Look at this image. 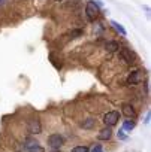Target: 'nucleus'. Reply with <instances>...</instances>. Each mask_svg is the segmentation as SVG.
<instances>
[{
  "label": "nucleus",
  "mask_w": 151,
  "mask_h": 152,
  "mask_svg": "<svg viewBox=\"0 0 151 152\" xmlns=\"http://www.w3.org/2000/svg\"><path fill=\"white\" fill-rule=\"evenodd\" d=\"M100 14V9H99V5L96 2H87V6H85V15H87V20L88 21H94Z\"/></svg>",
  "instance_id": "nucleus-1"
},
{
  "label": "nucleus",
  "mask_w": 151,
  "mask_h": 152,
  "mask_svg": "<svg viewBox=\"0 0 151 152\" xmlns=\"http://www.w3.org/2000/svg\"><path fill=\"white\" fill-rule=\"evenodd\" d=\"M118 57H120V60H123V61L127 63V64H133L135 60H136V55H135V54L132 52V49H129V48H121Z\"/></svg>",
  "instance_id": "nucleus-2"
},
{
  "label": "nucleus",
  "mask_w": 151,
  "mask_h": 152,
  "mask_svg": "<svg viewBox=\"0 0 151 152\" xmlns=\"http://www.w3.org/2000/svg\"><path fill=\"white\" fill-rule=\"evenodd\" d=\"M24 152H45V149L33 139H27L24 142Z\"/></svg>",
  "instance_id": "nucleus-3"
},
{
  "label": "nucleus",
  "mask_w": 151,
  "mask_h": 152,
  "mask_svg": "<svg viewBox=\"0 0 151 152\" xmlns=\"http://www.w3.org/2000/svg\"><path fill=\"white\" fill-rule=\"evenodd\" d=\"M118 121H120V113H118L117 110L108 112V113L103 116V122H105L106 127H114Z\"/></svg>",
  "instance_id": "nucleus-4"
},
{
  "label": "nucleus",
  "mask_w": 151,
  "mask_h": 152,
  "mask_svg": "<svg viewBox=\"0 0 151 152\" xmlns=\"http://www.w3.org/2000/svg\"><path fill=\"white\" fill-rule=\"evenodd\" d=\"M64 143V139L60 136V134H51L48 137V145L52 148V149H60Z\"/></svg>",
  "instance_id": "nucleus-5"
},
{
  "label": "nucleus",
  "mask_w": 151,
  "mask_h": 152,
  "mask_svg": "<svg viewBox=\"0 0 151 152\" xmlns=\"http://www.w3.org/2000/svg\"><path fill=\"white\" fill-rule=\"evenodd\" d=\"M29 131H30L32 134H39V133L42 131V127H41V122H39L38 118L29 121Z\"/></svg>",
  "instance_id": "nucleus-6"
},
{
  "label": "nucleus",
  "mask_w": 151,
  "mask_h": 152,
  "mask_svg": "<svg viewBox=\"0 0 151 152\" xmlns=\"http://www.w3.org/2000/svg\"><path fill=\"white\" fill-rule=\"evenodd\" d=\"M141 81V72L139 70H135L129 75V78H127V84L129 85H136L138 82Z\"/></svg>",
  "instance_id": "nucleus-7"
},
{
  "label": "nucleus",
  "mask_w": 151,
  "mask_h": 152,
  "mask_svg": "<svg viewBox=\"0 0 151 152\" xmlns=\"http://www.w3.org/2000/svg\"><path fill=\"white\" fill-rule=\"evenodd\" d=\"M111 136H112V130H111V127H105V128H102V130L99 131L97 139H99V140H109Z\"/></svg>",
  "instance_id": "nucleus-8"
},
{
  "label": "nucleus",
  "mask_w": 151,
  "mask_h": 152,
  "mask_svg": "<svg viewBox=\"0 0 151 152\" xmlns=\"http://www.w3.org/2000/svg\"><path fill=\"white\" fill-rule=\"evenodd\" d=\"M123 115H126L127 118H133L135 115H136V112H135V109H133V106L132 104H123Z\"/></svg>",
  "instance_id": "nucleus-9"
},
{
  "label": "nucleus",
  "mask_w": 151,
  "mask_h": 152,
  "mask_svg": "<svg viewBox=\"0 0 151 152\" xmlns=\"http://www.w3.org/2000/svg\"><path fill=\"white\" fill-rule=\"evenodd\" d=\"M105 49H106L108 52H115V51L120 49V45H118L117 42H114V40H109V42H106Z\"/></svg>",
  "instance_id": "nucleus-10"
},
{
  "label": "nucleus",
  "mask_w": 151,
  "mask_h": 152,
  "mask_svg": "<svg viewBox=\"0 0 151 152\" xmlns=\"http://www.w3.org/2000/svg\"><path fill=\"white\" fill-rule=\"evenodd\" d=\"M111 24H112V26L115 27V30H117V31H118V33H120L121 36H126V34H127L126 28H124V27H123V26H121L120 23H117V21H111Z\"/></svg>",
  "instance_id": "nucleus-11"
},
{
  "label": "nucleus",
  "mask_w": 151,
  "mask_h": 152,
  "mask_svg": "<svg viewBox=\"0 0 151 152\" xmlns=\"http://www.w3.org/2000/svg\"><path fill=\"white\" fill-rule=\"evenodd\" d=\"M135 121H130V119H127V121H124V124H123V130H127V131H132L133 128H135Z\"/></svg>",
  "instance_id": "nucleus-12"
},
{
  "label": "nucleus",
  "mask_w": 151,
  "mask_h": 152,
  "mask_svg": "<svg viewBox=\"0 0 151 152\" xmlns=\"http://www.w3.org/2000/svg\"><path fill=\"white\" fill-rule=\"evenodd\" d=\"M94 125V119L93 118H88L85 122H82V128H91Z\"/></svg>",
  "instance_id": "nucleus-13"
},
{
  "label": "nucleus",
  "mask_w": 151,
  "mask_h": 152,
  "mask_svg": "<svg viewBox=\"0 0 151 152\" xmlns=\"http://www.w3.org/2000/svg\"><path fill=\"white\" fill-rule=\"evenodd\" d=\"M90 149L87 148V146H75L73 149H72V152H88Z\"/></svg>",
  "instance_id": "nucleus-14"
},
{
  "label": "nucleus",
  "mask_w": 151,
  "mask_h": 152,
  "mask_svg": "<svg viewBox=\"0 0 151 152\" xmlns=\"http://www.w3.org/2000/svg\"><path fill=\"white\" fill-rule=\"evenodd\" d=\"M91 152H103V149H102V145H94L93 148H91Z\"/></svg>",
  "instance_id": "nucleus-15"
},
{
  "label": "nucleus",
  "mask_w": 151,
  "mask_h": 152,
  "mask_svg": "<svg viewBox=\"0 0 151 152\" xmlns=\"http://www.w3.org/2000/svg\"><path fill=\"white\" fill-rule=\"evenodd\" d=\"M123 133H124V130H120L118 131V137L120 139H126V134H123Z\"/></svg>",
  "instance_id": "nucleus-16"
},
{
  "label": "nucleus",
  "mask_w": 151,
  "mask_h": 152,
  "mask_svg": "<svg viewBox=\"0 0 151 152\" xmlns=\"http://www.w3.org/2000/svg\"><path fill=\"white\" fill-rule=\"evenodd\" d=\"M6 2H8V0H0V6H3Z\"/></svg>",
  "instance_id": "nucleus-17"
},
{
  "label": "nucleus",
  "mask_w": 151,
  "mask_h": 152,
  "mask_svg": "<svg viewBox=\"0 0 151 152\" xmlns=\"http://www.w3.org/2000/svg\"><path fill=\"white\" fill-rule=\"evenodd\" d=\"M148 122H150V113L147 115V119H145V124H148Z\"/></svg>",
  "instance_id": "nucleus-18"
}]
</instances>
